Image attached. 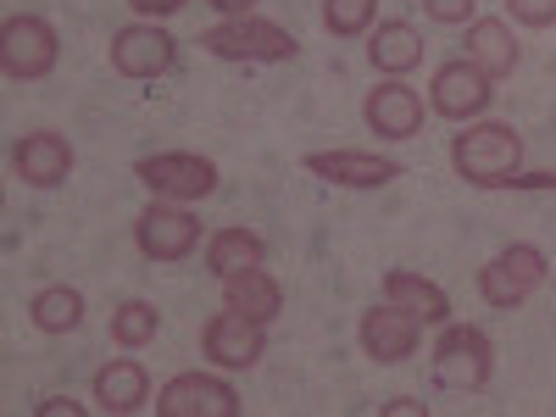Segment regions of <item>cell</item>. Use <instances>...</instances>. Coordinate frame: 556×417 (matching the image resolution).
Listing matches in <instances>:
<instances>
[{"mask_svg": "<svg viewBox=\"0 0 556 417\" xmlns=\"http://www.w3.org/2000/svg\"><path fill=\"white\" fill-rule=\"evenodd\" d=\"M201 351L217 367H256L267 356V334H262V323H251V317H240L235 306H228L201 329Z\"/></svg>", "mask_w": 556, "mask_h": 417, "instance_id": "13", "label": "cell"}, {"mask_svg": "<svg viewBox=\"0 0 556 417\" xmlns=\"http://www.w3.org/2000/svg\"><path fill=\"white\" fill-rule=\"evenodd\" d=\"M384 301H395V306L417 312L424 323H451V301H445V290H440V285H429V278H424V273H412V267L384 273Z\"/></svg>", "mask_w": 556, "mask_h": 417, "instance_id": "20", "label": "cell"}, {"mask_svg": "<svg viewBox=\"0 0 556 417\" xmlns=\"http://www.w3.org/2000/svg\"><path fill=\"white\" fill-rule=\"evenodd\" d=\"M379 412H384V417H429V406H424V401H406V395H401V401H384Z\"/></svg>", "mask_w": 556, "mask_h": 417, "instance_id": "29", "label": "cell"}, {"mask_svg": "<svg viewBox=\"0 0 556 417\" xmlns=\"http://www.w3.org/2000/svg\"><path fill=\"white\" fill-rule=\"evenodd\" d=\"M367 56H374L379 73L401 78V73H412L417 62H424V34H417L412 23H379L374 34H367Z\"/></svg>", "mask_w": 556, "mask_h": 417, "instance_id": "19", "label": "cell"}, {"mask_svg": "<svg viewBox=\"0 0 556 417\" xmlns=\"http://www.w3.org/2000/svg\"><path fill=\"white\" fill-rule=\"evenodd\" d=\"M490 84H495V78L479 73L473 62H445V67L434 73V84H429V106H434L440 117H451V123H473V117H484L490 101H495Z\"/></svg>", "mask_w": 556, "mask_h": 417, "instance_id": "8", "label": "cell"}, {"mask_svg": "<svg viewBox=\"0 0 556 417\" xmlns=\"http://www.w3.org/2000/svg\"><path fill=\"white\" fill-rule=\"evenodd\" d=\"M173 56H178V45L156 23H128L112 34V67L123 78H162L173 67Z\"/></svg>", "mask_w": 556, "mask_h": 417, "instance_id": "11", "label": "cell"}, {"mask_svg": "<svg viewBox=\"0 0 556 417\" xmlns=\"http://www.w3.org/2000/svg\"><path fill=\"white\" fill-rule=\"evenodd\" d=\"M201 51L217 56V62H295L301 39L251 12V17H223L217 28H206Z\"/></svg>", "mask_w": 556, "mask_h": 417, "instance_id": "2", "label": "cell"}, {"mask_svg": "<svg viewBox=\"0 0 556 417\" xmlns=\"http://www.w3.org/2000/svg\"><path fill=\"white\" fill-rule=\"evenodd\" d=\"M206 7H217L223 17H251V12H256V0H206Z\"/></svg>", "mask_w": 556, "mask_h": 417, "instance_id": "30", "label": "cell"}, {"mask_svg": "<svg viewBox=\"0 0 556 417\" xmlns=\"http://www.w3.org/2000/svg\"><path fill=\"white\" fill-rule=\"evenodd\" d=\"M156 412L162 417H240V395L235 384L206 379V374H178L156 390Z\"/></svg>", "mask_w": 556, "mask_h": 417, "instance_id": "10", "label": "cell"}, {"mask_svg": "<svg viewBox=\"0 0 556 417\" xmlns=\"http://www.w3.org/2000/svg\"><path fill=\"white\" fill-rule=\"evenodd\" d=\"M262 256H267V245H262V235H251V228H217V235L206 240V267L217 278L262 267Z\"/></svg>", "mask_w": 556, "mask_h": 417, "instance_id": "21", "label": "cell"}, {"mask_svg": "<svg viewBox=\"0 0 556 417\" xmlns=\"http://www.w3.org/2000/svg\"><path fill=\"white\" fill-rule=\"evenodd\" d=\"M501 190H540V195H556V173H513V178H506L501 184Z\"/></svg>", "mask_w": 556, "mask_h": 417, "instance_id": "27", "label": "cell"}, {"mask_svg": "<svg viewBox=\"0 0 556 417\" xmlns=\"http://www.w3.org/2000/svg\"><path fill=\"white\" fill-rule=\"evenodd\" d=\"M128 7H134L139 17H173V12L184 7V0H128Z\"/></svg>", "mask_w": 556, "mask_h": 417, "instance_id": "28", "label": "cell"}, {"mask_svg": "<svg viewBox=\"0 0 556 417\" xmlns=\"http://www.w3.org/2000/svg\"><path fill=\"white\" fill-rule=\"evenodd\" d=\"M451 167L479 190H501L523 167V134L513 123H468V134L451 139Z\"/></svg>", "mask_w": 556, "mask_h": 417, "instance_id": "1", "label": "cell"}, {"mask_svg": "<svg viewBox=\"0 0 556 417\" xmlns=\"http://www.w3.org/2000/svg\"><path fill=\"white\" fill-rule=\"evenodd\" d=\"M518 39H513V28H506L501 17H479V23H468V62L479 67V73H490V78H506V73H518Z\"/></svg>", "mask_w": 556, "mask_h": 417, "instance_id": "17", "label": "cell"}, {"mask_svg": "<svg viewBox=\"0 0 556 417\" xmlns=\"http://www.w3.org/2000/svg\"><path fill=\"white\" fill-rule=\"evenodd\" d=\"M223 306H235L240 317H251V323L267 329V323L285 312V290H278V278L267 267H245V273L223 278Z\"/></svg>", "mask_w": 556, "mask_h": 417, "instance_id": "16", "label": "cell"}, {"mask_svg": "<svg viewBox=\"0 0 556 417\" xmlns=\"http://www.w3.org/2000/svg\"><path fill=\"white\" fill-rule=\"evenodd\" d=\"M151 401V379H146V367L139 362H106L101 374H96V406L112 412V417H128Z\"/></svg>", "mask_w": 556, "mask_h": 417, "instance_id": "18", "label": "cell"}, {"mask_svg": "<svg viewBox=\"0 0 556 417\" xmlns=\"http://www.w3.org/2000/svg\"><path fill=\"white\" fill-rule=\"evenodd\" d=\"M417 340H424V317L417 312H406L395 301L362 312V351H367V362L395 367V362H406L417 351Z\"/></svg>", "mask_w": 556, "mask_h": 417, "instance_id": "9", "label": "cell"}, {"mask_svg": "<svg viewBox=\"0 0 556 417\" xmlns=\"http://www.w3.org/2000/svg\"><path fill=\"white\" fill-rule=\"evenodd\" d=\"M540 285H545V256H540L534 245H506L501 256H490V262L479 267V295H484L495 312L523 306Z\"/></svg>", "mask_w": 556, "mask_h": 417, "instance_id": "5", "label": "cell"}, {"mask_svg": "<svg viewBox=\"0 0 556 417\" xmlns=\"http://www.w3.org/2000/svg\"><path fill=\"white\" fill-rule=\"evenodd\" d=\"M28 317L39 334H73L84 323V295L73 285H45L34 301H28Z\"/></svg>", "mask_w": 556, "mask_h": 417, "instance_id": "22", "label": "cell"}, {"mask_svg": "<svg viewBox=\"0 0 556 417\" xmlns=\"http://www.w3.org/2000/svg\"><path fill=\"white\" fill-rule=\"evenodd\" d=\"M139 184L156 201H206L217 190V162L195 156V151H162V156H139L134 162Z\"/></svg>", "mask_w": 556, "mask_h": 417, "instance_id": "4", "label": "cell"}, {"mask_svg": "<svg viewBox=\"0 0 556 417\" xmlns=\"http://www.w3.org/2000/svg\"><path fill=\"white\" fill-rule=\"evenodd\" d=\"M134 245L151 262H184L201 245V217L184 212V201H151L134 217Z\"/></svg>", "mask_w": 556, "mask_h": 417, "instance_id": "7", "label": "cell"}, {"mask_svg": "<svg viewBox=\"0 0 556 417\" xmlns=\"http://www.w3.org/2000/svg\"><path fill=\"white\" fill-rule=\"evenodd\" d=\"M156 329H162V312L151 306V301H123L117 312H112V340L123 345V351H139V345H151L156 340Z\"/></svg>", "mask_w": 556, "mask_h": 417, "instance_id": "23", "label": "cell"}, {"mask_svg": "<svg viewBox=\"0 0 556 417\" xmlns=\"http://www.w3.org/2000/svg\"><path fill=\"white\" fill-rule=\"evenodd\" d=\"M506 12H513L523 28H551L556 23V0H506Z\"/></svg>", "mask_w": 556, "mask_h": 417, "instance_id": "25", "label": "cell"}, {"mask_svg": "<svg viewBox=\"0 0 556 417\" xmlns=\"http://www.w3.org/2000/svg\"><path fill=\"white\" fill-rule=\"evenodd\" d=\"M424 12L434 17V23H473V12H479V0H424Z\"/></svg>", "mask_w": 556, "mask_h": 417, "instance_id": "26", "label": "cell"}, {"mask_svg": "<svg viewBox=\"0 0 556 417\" xmlns=\"http://www.w3.org/2000/svg\"><path fill=\"white\" fill-rule=\"evenodd\" d=\"M490 374H495V345H490V334L473 329V323H445V334L434 340V384L473 395V390L490 384Z\"/></svg>", "mask_w": 556, "mask_h": 417, "instance_id": "3", "label": "cell"}, {"mask_svg": "<svg viewBox=\"0 0 556 417\" xmlns=\"http://www.w3.org/2000/svg\"><path fill=\"white\" fill-rule=\"evenodd\" d=\"M12 167H17V178L28 184V190H56V184H67V173H73V146L51 128H34V134L17 139Z\"/></svg>", "mask_w": 556, "mask_h": 417, "instance_id": "14", "label": "cell"}, {"mask_svg": "<svg viewBox=\"0 0 556 417\" xmlns=\"http://www.w3.org/2000/svg\"><path fill=\"white\" fill-rule=\"evenodd\" d=\"M362 117H367V128H374L379 139H412L417 128H424V96H417L412 84L390 78L379 89H367Z\"/></svg>", "mask_w": 556, "mask_h": 417, "instance_id": "15", "label": "cell"}, {"mask_svg": "<svg viewBox=\"0 0 556 417\" xmlns=\"http://www.w3.org/2000/svg\"><path fill=\"white\" fill-rule=\"evenodd\" d=\"M301 167L317 173L323 184H340V190H384V184L401 178V162L374 151H312Z\"/></svg>", "mask_w": 556, "mask_h": 417, "instance_id": "12", "label": "cell"}, {"mask_svg": "<svg viewBox=\"0 0 556 417\" xmlns=\"http://www.w3.org/2000/svg\"><path fill=\"white\" fill-rule=\"evenodd\" d=\"M374 12H379V0H323V28L334 39H356L374 28Z\"/></svg>", "mask_w": 556, "mask_h": 417, "instance_id": "24", "label": "cell"}, {"mask_svg": "<svg viewBox=\"0 0 556 417\" xmlns=\"http://www.w3.org/2000/svg\"><path fill=\"white\" fill-rule=\"evenodd\" d=\"M62 45H56V28L45 17H7V28H0V67H7V78L17 84H34L56 67Z\"/></svg>", "mask_w": 556, "mask_h": 417, "instance_id": "6", "label": "cell"}, {"mask_svg": "<svg viewBox=\"0 0 556 417\" xmlns=\"http://www.w3.org/2000/svg\"><path fill=\"white\" fill-rule=\"evenodd\" d=\"M56 412H67V417H78L84 406H78V401H45V406H39V417H56Z\"/></svg>", "mask_w": 556, "mask_h": 417, "instance_id": "31", "label": "cell"}]
</instances>
